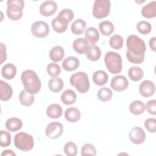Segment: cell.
I'll list each match as a JSON object with an SVG mask.
<instances>
[{
  "instance_id": "obj_1",
  "label": "cell",
  "mask_w": 156,
  "mask_h": 156,
  "mask_svg": "<svg viewBox=\"0 0 156 156\" xmlns=\"http://www.w3.org/2000/svg\"><path fill=\"white\" fill-rule=\"evenodd\" d=\"M21 80L24 90L30 94H36L40 91L41 87V81L37 74L31 70L24 71L21 76Z\"/></svg>"
},
{
  "instance_id": "obj_2",
  "label": "cell",
  "mask_w": 156,
  "mask_h": 156,
  "mask_svg": "<svg viewBox=\"0 0 156 156\" xmlns=\"http://www.w3.org/2000/svg\"><path fill=\"white\" fill-rule=\"evenodd\" d=\"M104 62L107 69L112 74H118L122 69V58L117 52H107L104 57Z\"/></svg>"
},
{
  "instance_id": "obj_3",
  "label": "cell",
  "mask_w": 156,
  "mask_h": 156,
  "mask_svg": "<svg viewBox=\"0 0 156 156\" xmlns=\"http://www.w3.org/2000/svg\"><path fill=\"white\" fill-rule=\"evenodd\" d=\"M69 82L80 93H86L90 89V81L88 75L85 72L79 71L72 74Z\"/></svg>"
},
{
  "instance_id": "obj_4",
  "label": "cell",
  "mask_w": 156,
  "mask_h": 156,
  "mask_svg": "<svg viewBox=\"0 0 156 156\" xmlns=\"http://www.w3.org/2000/svg\"><path fill=\"white\" fill-rule=\"evenodd\" d=\"M128 51L133 55L140 56L144 54L146 51L145 42L135 35H130L126 41Z\"/></svg>"
},
{
  "instance_id": "obj_5",
  "label": "cell",
  "mask_w": 156,
  "mask_h": 156,
  "mask_svg": "<svg viewBox=\"0 0 156 156\" xmlns=\"http://www.w3.org/2000/svg\"><path fill=\"white\" fill-rule=\"evenodd\" d=\"M7 15L12 21L19 20L23 16L24 2L23 0H8L7 2Z\"/></svg>"
},
{
  "instance_id": "obj_6",
  "label": "cell",
  "mask_w": 156,
  "mask_h": 156,
  "mask_svg": "<svg viewBox=\"0 0 156 156\" xmlns=\"http://www.w3.org/2000/svg\"><path fill=\"white\" fill-rule=\"evenodd\" d=\"M15 146L23 151L31 150L34 145V138L31 135L21 132L16 133L14 138Z\"/></svg>"
},
{
  "instance_id": "obj_7",
  "label": "cell",
  "mask_w": 156,
  "mask_h": 156,
  "mask_svg": "<svg viewBox=\"0 0 156 156\" xmlns=\"http://www.w3.org/2000/svg\"><path fill=\"white\" fill-rule=\"evenodd\" d=\"M111 3L109 0H96L93 7V15L98 19L107 16L110 12Z\"/></svg>"
},
{
  "instance_id": "obj_8",
  "label": "cell",
  "mask_w": 156,
  "mask_h": 156,
  "mask_svg": "<svg viewBox=\"0 0 156 156\" xmlns=\"http://www.w3.org/2000/svg\"><path fill=\"white\" fill-rule=\"evenodd\" d=\"M50 29L48 23L44 21H37L31 26V32L37 38L46 37L49 33Z\"/></svg>"
},
{
  "instance_id": "obj_9",
  "label": "cell",
  "mask_w": 156,
  "mask_h": 156,
  "mask_svg": "<svg viewBox=\"0 0 156 156\" xmlns=\"http://www.w3.org/2000/svg\"><path fill=\"white\" fill-rule=\"evenodd\" d=\"M63 132V125L57 121L49 123L45 130L46 135L51 139H56L60 137Z\"/></svg>"
},
{
  "instance_id": "obj_10",
  "label": "cell",
  "mask_w": 156,
  "mask_h": 156,
  "mask_svg": "<svg viewBox=\"0 0 156 156\" xmlns=\"http://www.w3.org/2000/svg\"><path fill=\"white\" fill-rule=\"evenodd\" d=\"M129 138L132 143L135 144H140L144 143L146 139V133L141 127H134L130 130Z\"/></svg>"
},
{
  "instance_id": "obj_11",
  "label": "cell",
  "mask_w": 156,
  "mask_h": 156,
  "mask_svg": "<svg viewBox=\"0 0 156 156\" xmlns=\"http://www.w3.org/2000/svg\"><path fill=\"white\" fill-rule=\"evenodd\" d=\"M110 86L115 91H122L127 88L129 81L124 76L118 75L112 78L110 82Z\"/></svg>"
},
{
  "instance_id": "obj_12",
  "label": "cell",
  "mask_w": 156,
  "mask_h": 156,
  "mask_svg": "<svg viewBox=\"0 0 156 156\" xmlns=\"http://www.w3.org/2000/svg\"><path fill=\"white\" fill-rule=\"evenodd\" d=\"M57 9V3L54 1H46L42 2L40 6V13L44 16H51L55 13Z\"/></svg>"
},
{
  "instance_id": "obj_13",
  "label": "cell",
  "mask_w": 156,
  "mask_h": 156,
  "mask_svg": "<svg viewBox=\"0 0 156 156\" xmlns=\"http://www.w3.org/2000/svg\"><path fill=\"white\" fill-rule=\"evenodd\" d=\"M155 90V87L153 82L145 80L141 83L139 86V92L140 94L145 98H148L152 96Z\"/></svg>"
},
{
  "instance_id": "obj_14",
  "label": "cell",
  "mask_w": 156,
  "mask_h": 156,
  "mask_svg": "<svg viewBox=\"0 0 156 156\" xmlns=\"http://www.w3.org/2000/svg\"><path fill=\"white\" fill-rule=\"evenodd\" d=\"M90 47L89 41L84 38H76L73 43V49L78 54H87Z\"/></svg>"
},
{
  "instance_id": "obj_15",
  "label": "cell",
  "mask_w": 156,
  "mask_h": 156,
  "mask_svg": "<svg viewBox=\"0 0 156 156\" xmlns=\"http://www.w3.org/2000/svg\"><path fill=\"white\" fill-rule=\"evenodd\" d=\"M13 94L12 87L6 82L0 80V99L4 101L9 100Z\"/></svg>"
},
{
  "instance_id": "obj_16",
  "label": "cell",
  "mask_w": 156,
  "mask_h": 156,
  "mask_svg": "<svg viewBox=\"0 0 156 156\" xmlns=\"http://www.w3.org/2000/svg\"><path fill=\"white\" fill-rule=\"evenodd\" d=\"M80 65L79 60L73 56H69L65 58L62 63L63 68L67 71H72L78 68Z\"/></svg>"
},
{
  "instance_id": "obj_17",
  "label": "cell",
  "mask_w": 156,
  "mask_h": 156,
  "mask_svg": "<svg viewBox=\"0 0 156 156\" xmlns=\"http://www.w3.org/2000/svg\"><path fill=\"white\" fill-rule=\"evenodd\" d=\"M80 112L76 107H69L65 112V118L70 122L74 123L77 122L80 119Z\"/></svg>"
},
{
  "instance_id": "obj_18",
  "label": "cell",
  "mask_w": 156,
  "mask_h": 156,
  "mask_svg": "<svg viewBox=\"0 0 156 156\" xmlns=\"http://www.w3.org/2000/svg\"><path fill=\"white\" fill-rule=\"evenodd\" d=\"M141 12V15L146 18H154L156 16V1H151L144 5Z\"/></svg>"
},
{
  "instance_id": "obj_19",
  "label": "cell",
  "mask_w": 156,
  "mask_h": 156,
  "mask_svg": "<svg viewBox=\"0 0 156 156\" xmlns=\"http://www.w3.org/2000/svg\"><path fill=\"white\" fill-rule=\"evenodd\" d=\"M46 112L48 116L50 118L57 119L62 115L63 109L59 104H52L47 107Z\"/></svg>"
},
{
  "instance_id": "obj_20",
  "label": "cell",
  "mask_w": 156,
  "mask_h": 156,
  "mask_svg": "<svg viewBox=\"0 0 156 156\" xmlns=\"http://www.w3.org/2000/svg\"><path fill=\"white\" fill-rule=\"evenodd\" d=\"M16 74V68L12 63L4 65L1 69V74L5 79L10 80L15 77Z\"/></svg>"
},
{
  "instance_id": "obj_21",
  "label": "cell",
  "mask_w": 156,
  "mask_h": 156,
  "mask_svg": "<svg viewBox=\"0 0 156 156\" xmlns=\"http://www.w3.org/2000/svg\"><path fill=\"white\" fill-rule=\"evenodd\" d=\"M108 80L107 73L103 70H98L93 75V80L94 83L99 86H102L106 84Z\"/></svg>"
},
{
  "instance_id": "obj_22",
  "label": "cell",
  "mask_w": 156,
  "mask_h": 156,
  "mask_svg": "<svg viewBox=\"0 0 156 156\" xmlns=\"http://www.w3.org/2000/svg\"><path fill=\"white\" fill-rule=\"evenodd\" d=\"M65 55V51L60 46L53 47L49 51V57L54 62L61 61Z\"/></svg>"
},
{
  "instance_id": "obj_23",
  "label": "cell",
  "mask_w": 156,
  "mask_h": 156,
  "mask_svg": "<svg viewBox=\"0 0 156 156\" xmlns=\"http://www.w3.org/2000/svg\"><path fill=\"white\" fill-rule=\"evenodd\" d=\"M60 98L62 102L65 105H71L75 103L77 99V95L73 90L68 89L62 93Z\"/></svg>"
},
{
  "instance_id": "obj_24",
  "label": "cell",
  "mask_w": 156,
  "mask_h": 156,
  "mask_svg": "<svg viewBox=\"0 0 156 156\" xmlns=\"http://www.w3.org/2000/svg\"><path fill=\"white\" fill-rule=\"evenodd\" d=\"M23 122L18 118H10L5 122L6 129L10 132H16L21 129Z\"/></svg>"
},
{
  "instance_id": "obj_25",
  "label": "cell",
  "mask_w": 156,
  "mask_h": 156,
  "mask_svg": "<svg viewBox=\"0 0 156 156\" xmlns=\"http://www.w3.org/2000/svg\"><path fill=\"white\" fill-rule=\"evenodd\" d=\"M85 37L91 44H94L99 40V34L95 27H90L85 30Z\"/></svg>"
},
{
  "instance_id": "obj_26",
  "label": "cell",
  "mask_w": 156,
  "mask_h": 156,
  "mask_svg": "<svg viewBox=\"0 0 156 156\" xmlns=\"http://www.w3.org/2000/svg\"><path fill=\"white\" fill-rule=\"evenodd\" d=\"M87 26L86 22L82 19L76 20L71 24V32L75 35H81Z\"/></svg>"
},
{
  "instance_id": "obj_27",
  "label": "cell",
  "mask_w": 156,
  "mask_h": 156,
  "mask_svg": "<svg viewBox=\"0 0 156 156\" xmlns=\"http://www.w3.org/2000/svg\"><path fill=\"white\" fill-rule=\"evenodd\" d=\"M64 86L63 80L60 77H54L48 82V87L51 91L54 93L60 91Z\"/></svg>"
},
{
  "instance_id": "obj_28",
  "label": "cell",
  "mask_w": 156,
  "mask_h": 156,
  "mask_svg": "<svg viewBox=\"0 0 156 156\" xmlns=\"http://www.w3.org/2000/svg\"><path fill=\"white\" fill-rule=\"evenodd\" d=\"M145 110V105L143 101H134L129 105V110L131 113L135 115L142 114Z\"/></svg>"
},
{
  "instance_id": "obj_29",
  "label": "cell",
  "mask_w": 156,
  "mask_h": 156,
  "mask_svg": "<svg viewBox=\"0 0 156 156\" xmlns=\"http://www.w3.org/2000/svg\"><path fill=\"white\" fill-rule=\"evenodd\" d=\"M128 75L132 80L137 82L142 79L144 75V72L139 66H132L128 70Z\"/></svg>"
},
{
  "instance_id": "obj_30",
  "label": "cell",
  "mask_w": 156,
  "mask_h": 156,
  "mask_svg": "<svg viewBox=\"0 0 156 156\" xmlns=\"http://www.w3.org/2000/svg\"><path fill=\"white\" fill-rule=\"evenodd\" d=\"M19 100L23 105L30 106L34 103L35 97L32 94L29 93L25 90H23L19 94Z\"/></svg>"
},
{
  "instance_id": "obj_31",
  "label": "cell",
  "mask_w": 156,
  "mask_h": 156,
  "mask_svg": "<svg viewBox=\"0 0 156 156\" xmlns=\"http://www.w3.org/2000/svg\"><path fill=\"white\" fill-rule=\"evenodd\" d=\"M51 24L53 29L57 33L64 32L68 29V24L60 20L57 16L52 20Z\"/></svg>"
},
{
  "instance_id": "obj_32",
  "label": "cell",
  "mask_w": 156,
  "mask_h": 156,
  "mask_svg": "<svg viewBox=\"0 0 156 156\" xmlns=\"http://www.w3.org/2000/svg\"><path fill=\"white\" fill-rule=\"evenodd\" d=\"M99 28L101 34L105 36L110 35L115 30L114 25L109 21H104L99 23Z\"/></svg>"
},
{
  "instance_id": "obj_33",
  "label": "cell",
  "mask_w": 156,
  "mask_h": 156,
  "mask_svg": "<svg viewBox=\"0 0 156 156\" xmlns=\"http://www.w3.org/2000/svg\"><path fill=\"white\" fill-rule=\"evenodd\" d=\"M87 57L91 61H97L98 60L101 56V51L99 46L91 44L89 50L86 54Z\"/></svg>"
},
{
  "instance_id": "obj_34",
  "label": "cell",
  "mask_w": 156,
  "mask_h": 156,
  "mask_svg": "<svg viewBox=\"0 0 156 156\" xmlns=\"http://www.w3.org/2000/svg\"><path fill=\"white\" fill-rule=\"evenodd\" d=\"M113 96V93L112 90L108 87L101 88L97 93L98 98L102 102H107L110 101Z\"/></svg>"
},
{
  "instance_id": "obj_35",
  "label": "cell",
  "mask_w": 156,
  "mask_h": 156,
  "mask_svg": "<svg viewBox=\"0 0 156 156\" xmlns=\"http://www.w3.org/2000/svg\"><path fill=\"white\" fill-rule=\"evenodd\" d=\"M57 16L60 20H62L66 23L68 24L69 22H71L73 20L74 14L73 11L71 9H64L59 12Z\"/></svg>"
},
{
  "instance_id": "obj_36",
  "label": "cell",
  "mask_w": 156,
  "mask_h": 156,
  "mask_svg": "<svg viewBox=\"0 0 156 156\" xmlns=\"http://www.w3.org/2000/svg\"><path fill=\"white\" fill-rule=\"evenodd\" d=\"M124 40L122 37L118 34H115L110 37L109 40L110 46L115 49H120L123 46Z\"/></svg>"
},
{
  "instance_id": "obj_37",
  "label": "cell",
  "mask_w": 156,
  "mask_h": 156,
  "mask_svg": "<svg viewBox=\"0 0 156 156\" xmlns=\"http://www.w3.org/2000/svg\"><path fill=\"white\" fill-rule=\"evenodd\" d=\"M47 73L48 74L52 77H57L61 73V68L60 66L54 62L50 63L47 66Z\"/></svg>"
},
{
  "instance_id": "obj_38",
  "label": "cell",
  "mask_w": 156,
  "mask_h": 156,
  "mask_svg": "<svg viewBox=\"0 0 156 156\" xmlns=\"http://www.w3.org/2000/svg\"><path fill=\"white\" fill-rule=\"evenodd\" d=\"M136 29L138 31L143 35H147L149 34L152 30L151 24L146 21H141L136 25Z\"/></svg>"
},
{
  "instance_id": "obj_39",
  "label": "cell",
  "mask_w": 156,
  "mask_h": 156,
  "mask_svg": "<svg viewBox=\"0 0 156 156\" xmlns=\"http://www.w3.org/2000/svg\"><path fill=\"white\" fill-rule=\"evenodd\" d=\"M11 143V135L5 130L0 131V145L2 147H8Z\"/></svg>"
},
{
  "instance_id": "obj_40",
  "label": "cell",
  "mask_w": 156,
  "mask_h": 156,
  "mask_svg": "<svg viewBox=\"0 0 156 156\" xmlns=\"http://www.w3.org/2000/svg\"><path fill=\"white\" fill-rule=\"evenodd\" d=\"M64 152L68 156H75L77 153V147L76 144L72 142H67L64 146Z\"/></svg>"
},
{
  "instance_id": "obj_41",
  "label": "cell",
  "mask_w": 156,
  "mask_h": 156,
  "mask_svg": "<svg viewBox=\"0 0 156 156\" xmlns=\"http://www.w3.org/2000/svg\"><path fill=\"white\" fill-rule=\"evenodd\" d=\"M81 155L82 156H85V155L94 156L96 155V149L93 144L90 143H86L82 146L81 149Z\"/></svg>"
},
{
  "instance_id": "obj_42",
  "label": "cell",
  "mask_w": 156,
  "mask_h": 156,
  "mask_svg": "<svg viewBox=\"0 0 156 156\" xmlns=\"http://www.w3.org/2000/svg\"><path fill=\"white\" fill-rule=\"evenodd\" d=\"M126 57L130 62L132 63H135V64L141 63L144 59V54L140 56H136L131 54L128 50L127 51V52H126Z\"/></svg>"
},
{
  "instance_id": "obj_43",
  "label": "cell",
  "mask_w": 156,
  "mask_h": 156,
  "mask_svg": "<svg viewBox=\"0 0 156 156\" xmlns=\"http://www.w3.org/2000/svg\"><path fill=\"white\" fill-rule=\"evenodd\" d=\"M144 127L151 133H155L156 130V119L148 118L144 121Z\"/></svg>"
},
{
  "instance_id": "obj_44",
  "label": "cell",
  "mask_w": 156,
  "mask_h": 156,
  "mask_svg": "<svg viewBox=\"0 0 156 156\" xmlns=\"http://www.w3.org/2000/svg\"><path fill=\"white\" fill-rule=\"evenodd\" d=\"M145 108L149 113L155 115L156 114V100L152 99L147 101L145 105Z\"/></svg>"
},
{
  "instance_id": "obj_45",
  "label": "cell",
  "mask_w": 156,
  "mask_h": 156,
  "mask_svg": "<svg viewBox=\"0 0 156 156\" xmlns=\"http://www.w3.org/2000/svg\"><path fill=\"white\" fill-rule=\"evenodd\" d=\"M1 64L2 63L7 59V54H6V46L4 43H1Z\"/></svg>"
},
{
  "instance_id": "obj_46",
  "label": "cell",
  "mask_w": 156,
  "mask_h": 156,
  "mask_svg": "<svg viewBox=\"0 0 156 156\" xmlns=\"http://www.w3.org/2000/svg\"><path fill=\"white\" fill-rule=\"evenodd\" d=\"M149 46L150 48H151V49L153 51H155V48H156V37H152L149 41Z\"/></svg>"
},
{
  "instance_id": "obj_47",
  "label": "cell",
  "mask_w": 156,
  "mask_h": 156,
  "mask_svg": "<svg viewBox=\"0 0 156 156\" xmlns=\"http://www.w3.org/2000/svg\"><path fill=\"white\" fill-rule=\"evenodd\" d=\"M1 155L2 156H15L16 154L12 151V150H10V149H7V150H4L3 151V152L1 153Z\"/></svg>"
}]
</instances>
